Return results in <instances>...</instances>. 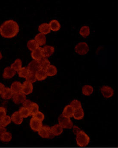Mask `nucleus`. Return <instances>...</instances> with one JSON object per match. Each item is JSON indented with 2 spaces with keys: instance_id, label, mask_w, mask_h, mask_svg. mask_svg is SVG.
I'll use <instances>...</instances> for the list:
<instances>
[{
  "instance_id": "f257e3e1",
  "label": "nucleus",
  "mask_w": 118,
  "mask_h": 148,
  "mask_svg": "<svg viewBox=\"0 0 118 148\" xmlns=\"http://www.w3.org/2000/svg\"><path fill=\"white\" fill-rule=\"evenodd\" d=\"M17 22L12 19L6 20L0 26V34L4 38H11L15 37L19 32Z\"/></svg>"
},
{
  "instance_id": "f03ea898",
  "label": "nucleus",
  "mask_w": 118,
  "mask_h": 148,
  "mask_svg": "<svg viewBox=\"0 0 118 148\" xmlns=\"http://www.w3.org/2000/svg\"><path fill=\"white\" fill-rule=\"evenodd\" d=\"M76 136V143L79 147H86L89 143L90 140L89 136L83 130H81Z\"/></svg>"
},
{
  "instance_id": "7ed1b4c3",
  "label": "nucleus",
  "mask_w": 118,
  "mask_h": 148,
  "mask_svg": "<svg viewBox=\"0 0 118 148\" xmlns=\"http://www.w3.org/2000/svg\"><path fill=\"white\" fill-rule=\"evenodd\" d=\"M59 125L63 128L71 129L74 126L73 123L70 118L64 117L62 114L58 119Z\"/></svg>"
},
{
  "instance_id": "20e7f679",
  "label": "nucleus",
  "mask_w": 118,
  "mask_h": 148,
  "mask_svg": "<svg viewBox=\"0 0 118 148\" xmlns=\"http://www.w3.org/2000/svg\"><path fill=\"white\" fill-rule=\"evenodd\" d=\"M75 50L76 53L79 55H84L88 53L89 48L86 42H80L76 46Z\"/></svg>"
},
{
  "instance_id": "39448f33",
  "label": "nucleus",
  "mask_w": 118,
  "mask_h": 148,
  "mask_svg": "<svg viewBox=\"0 0 118 148\" xmlns=\"http://www.w3.org/2000/svg\"><path fill=\"white\" fill-rule=\"evenodd\" d=\"M38 133L43 138H52L54 136L51 134L50 127L47 126H43L38 131Z\"/></svg>"
},
{
  "instance_id": "423d86ee",
  "label": "nucleus",
  "mask_w": 118,
  "mask_h": 148,
  "mask_svg": "<svg viewBox=\"0 0 118 148\" xmlns=\"http://www.w3.org/2000/svg\"><path fill=\"white\" fill-rule=\"evenodd\" d=\"M33 86L31 83L28 81H25L22 84V93L25 95H29L33 91Z\"/></svg>"
},
{
  "instance_id": "0eeeda50",
  "label": "nucleus",
  "mask_w": 118,
  "mask_h": 148,
  "mask_svg": "<svg viewBox=\"0 0 118 148\" xmlns=\"http://www.w3.org/2000/svg\"><path fill=\"white\" fill-rule=\"evenodd\" d=\"M27 68L29 71L30 73L33 74L36 73L38 70L41 69L39 61H37L34 60L31 61L29 63Z\"/></svg>"
},
{
  "instance_id": "6e6552de",
  "label": "nucleus",
  "mask_w": 118,
  "mask_h": 148,
  "mask_svg": "<svg viewBox=\"0 0 118 148\" xmlns=\"http://www.w3.org/2000/svg\"><path fill=\"white\" fill-rule=\"evenodd\" d=\"M101 90L103 97L106 98L111 97L114 94V90L109 86H103L101 87Z\"/></svg>"
},
{
  "instance_id": "1a4fd4ad",
  "label": "nucleus",
  "mask_w": 118,
  "mask_h": 148,
  "mask_svg": "<svg viewBox=\"0 0 118 148\" xmlns=\"http://www.w3.org/2000/svg\"><path fill=\"white\" fill-rule=\"evenodd\" d=\"M31 57L34 60L39 61L41 59L44 58L43 50L42 48L38 47L36 49L32 51L31 53Z\"/></svg>"
},
{
  "instance_id": "9d476101",
  "label": "nucleus",
  "mask_w": 118,
  "mask_h": 148,
  "mask_svg": "<svg viewBox=\"0 0 118 148\" xmlns=\"http://www.w3.org/2000/svg\"><path fill=\"white\" fill-rule=\"evenodd\" d=\"M31 128L35 132H38L43 126V124L41 121L32 118L30 122Z\"/></svg>"
},
{
  "instance_id": "9b49d317",
  "label": "nucleus",
  "mask_w": 118,
  "mask_h": 148,
  "mask_svg": "<svg viewBox=\"0 0 118 148\" xmlns=\"http://www.w3.org/2000/svg\"><path fill=\"white\" fill-rule=\"evenodd\" d=\"M13 100L16 104L23 103L26 99V97L22 92L14 94L13 97Z\"/></svg>"
},
{
  "instance_id": "f8f14e48",
  "label": "nucleus",
  "mask_w": 118,
  "mask_h": 148,
  "mask_svg": "<svg viewBox=\"0 0 118 148\" xmlns=\"http://www.w3.org/2000/svg\"><path fill=\"white\" fill-rule=\"evenodd\" d=\"M16 74V72L11 68V67L5 68L3 71V77L5 79H10L12 78Z\"/></svg>"
},
{
  "instance_id": "ddd939ff",
  "label": "nucleus",
  "mask_w": 118,
  "mask_h": 148,
  "mask_svg": "<svg viewBox=\"0 0 118 148\" xmlns=\"http://www.w3.org/2000/svg\"><path fill=\"white\" fill-rule=\"evenodd\" d=\"M44 57L48 58L53 55L55 51L54 47L52 46L46 45L42 48Z\"/></svg>"
},
{
  "instance_id": "4468645a",
  "label": "nucleus",
  "mask_w": 118,
  "mask_h": 148,
  "mask_svg": "<svg viewBox=\"0 0 118 148\" xmlns=\"http://www.w3.org/2000/svg\"><path fill=\"white\" fill-rule=\"evenodd\" d=\"M63 129V128L59 124H57L50 127L51 134L53 136H58L62 134Z\"/></svg>"
},
{
  "instance_id": "2eb2a0df",
  "label": "nucleus",
  "mask_w": 118,
  "mask_h": 148,
  "mask_svg": "<svg viewBox=\"0 0 118 148\" xmlns=\"http://www.w3.org/2000/svg\"><path fill=\"white\" fill-rule=\"evenodd\" d=\"M11 119L13 122L16 125H20L23 123V118L19 114L18 111L14 112L11 116Z\"/></svg>"
},
{
  "instance_id": "dca6fc26",
  "label": "nucleus",
  "mask_w": 118,
  "mask_h": 148,
  "mask_svg": "<svg viewBox=\"0 0 118 148\" xmlns=\"http://www.w3.org/2000/svg\"><path fill=\"white\" fill-rule=\"evenodd\" d=\"M34 40L39 46H43L46 43V39L45 35L42 33H39L35 36Z\"/></svg>"
},
{
  "instance_id": "f3484780",
  "label": "nucleus",
  "mask_w": 118,
  "mask_h": 148,
  "mask_svg": "<svg viewBox=\"0 0 118 148\" xmlns=\"http://www.w3.org/2000/svg\"><path fill=\"white\" fill-rule=\"evenodd\" d=\"M38 30L40 33L44 35H46L50 33L51 32L50 25L47 23H44L40 25L38 27Z\"/></svg>"
},
{
  "instance_id": "a211bd4d",
  "label": "nucleus",
  "mask_w": 118,
  "mask_h": 148,
  "mask_svg": "<svg viewBox=\"0 0 118 148\" xmlns=\"http://www.w3.org/2000/svg\"><path fill=\"white\" fill-rule=\"evenodd\" d=\"M22 84L19 82H15L12 84L10 87L14 94L19 93L22 91Z\"/></svg>"
},
{
  "instance_id": "6ab92c4d",
  "label": "nucleus",
  "mask_w": 118,
  "mask_h": 148,
  "mask_svg": "<svg viewBox=\"0 0 118 148\" xmlns=\"http://www.w3.org/2000/svg\"><path fill=\"white\" fill-rule=\"evenodd\" d=\"M74 110L70 106V105H68L64 108V110L62 112V115L64 117L68 118H71L73 117Z\"/></svg>"
},
{
  "instance_id": "aec40b11",
  "label": "nucleus",
  "mask_w": 118,
  "mask_h": 148,
  "mask_svg": "<svg viewBox=\"0 0 118 148\" xmlns=\"http://www.w3.org/2000/svg\"><path fill=\"white\" fill-rule=\"evenodd\" d=\"M1 95V97L3 99L8 100V99H10L11 98L13 97L14 93L11 90V89L9 88H6L3 92Z\"/></svg>"
},
{
  "instance_id": "412c9836",
  "label": "nucleus",
  "mask_w": 118,
  "mask_h": 148,
  "mask_svg": "<svg viewBox=\"0 0 118 148\" xmlns=\"http://www.w3.org/2000/svg\"><path fill=\"white\" fill-rule=\"evenodd\" d=\"M49 25L51 30L54 32L58 31L61 28L59 22L56 19H53L51 20L49 23Z\"/></svg>"
},
{
  "instance_id": "4be33fe9",
  "label": "nucleus",
  "mask_w": 118,
  "mask_h": 148,
  "mask_svg": "<svg viewBox=\"0 0 118 148\" xmlns=\"http://www.w3.org/2000/svg\"><path fill=\"white\" fill-rule=\"evenodd\" d=\"M36 79L39 81H43L46 79L47 75L45 70L40 69L35 74Z\"/></svg>"
},
{
  "instance_id": "5701e85b",
  "label": "nucleus",
  "mask_w": 118,
  "mask_h": 148,
  "mask_svg": "<svg viewBox=\"0 0 118 148\" xmlns=\"http://www.w3.org/2000/svg\"><path fill=\"white\" fill-rule=\"evenodd\" d=\"M84 116V112L83 109L82 108H79L74 111L73 116L74 118L76 120L83 119Z\"/></svg>"
},
{
  "instance_id": "b1692460",
  "label": "nucleus",
  "mask_w": 118,
  "mask_h": 148,
  "mask_svg": "<svg viewBox=\"0 0 118 148\" xmlns=\"http://www.w3.org/2000/svg\"><path fill=\"white\" fill-rule=\"evenodd\" d=\"M41 69L45 70L50 65V62L47 58L44 57L39 61Z\"/></svg>"
},
{
  "instance_id": "393cba45",
  "label": "nucleus",
  "mask_w": 118,
  "mask_h": 148,
  "mask_svg": "<svg viewBox=\"0 0 118 148\" xmlns=\"http://www.w3.org/2000/svg\"><path fill=\"white\" fill-rule=\"evenodd\" d=\"M12 139V134L7 131L0 136V140L3 142H9Z\"/></svg>"
},
{
  "instance_id": "a878e982",
  "label": "nucleus",
  "mask_w": 118,
  "mask_h": 148,
  "mask_svg": "<svg viewBox=\"0 0 118 148\" xmlns=\"http://www.w3.org/2000/svg\"><path fill=\"white\" fill-rule=\"evenodd\" d=\"M18 112H19V114L23 118H26L29 116L31 115L30 110L29 108L24 107H21L19 109Z\"/></svg>"
},
{
  "instance_id": "bb28decb",
  "label": "nucleus",
  "mask_w": 118,
  "mask_h": 148,
  "mask_svg": "<svg viewBox=\"0 0 118 148\" xmlns=\"http://www.w3.org/2000/svg\"><path fill=\"white\" fill-rule=\"evenodd\" d=\"M46 75L48 76H53L57 73V69L56 67L53 65H50L45 70Z\"/></svg>"
},
{
  "instance_id": "cd10ccee",
  "label": "nucleus",
  "mask_w": 118,
  "mask_h": 148,
  "mask_svg": "<svg viewBox=\"0 0 118 148\" xmlns=\"http://www.w3.org/2000/svg\"><path fill=\"white\" fill-rule=\"evenodd\" d=\"M11 67L16 72H18L22 68V61L20 59H17L11 65Z\"/></svg>"
},
{
  "instance_id": "c85d7f7f",
  "label": "nucleus",
  "mask_w": 118,
  "mask_h": 148,
  "mask_svg": "<svg viewBox=\"0 0 118 148\" xmlns=\"http://www.w3.org/2000/svg\"><path fill=\"white\" fill-rule=\"evenodd\" d=\"M94 89L91 85H85L82 88V92L85 96H90L93 93Z\"/></svg>"
},
{
  "instance_id": "c756f323",
  "label": "nucleus",
  "mask_w": 118,
  "mask_h": 148,
  "mask_svg": "<svg viewBox=\"0 0 118 148\" xmlns=\"http://www.w3.org/2000/svg\"><path fill=\"white\" fill-rule=\"evenodd\" d=\"M27 45L29 50L31 51H33L36 48L39 47L38 44L34 39H31L29 40L27 43Z\"/></svg>"
},
{
  "instance_id": "7c9ffc66",
  "label": "nucleus",
  "mask_w": 118,
  "mask_h": 148,
  "mask_svg": "<svg viewBox=\"0 0 118 148\" xmlns=\"http://www.w3.org/2000/svg\"><path fill=\"white\" fill-rule=\"evenodd\" d=\"M12 121L11 118L9 115H6L0 120V125L3 127H5L8 125L10 124Z\"/></svg>"
},
{
  "instance_id": "2f4dec72",
  "label": "nucleus",
  "mask_w": 118,
  "mask_h": 148,
  "mask_svg": "<svg viewBox=\"0 0 118 148\" xmlns=\"http://www.w3.org/2000/svg\"><path fill=\"white\" fill-rule=\"evenodd\" d=\"M30 73L28 69V68L26 67H22L18 71V75L19 77H24V78H26Z\"/></svg>"
},
{
  "instance_id": "473e14b6",
  "label": "nucleus",
  "mask_w": 118,
  "mask_h": 148,
  "mask_svg": "<svg viewBox=\"0 0 118 148\" xmlns=\"http://www.w3.org/2000/svg\"><path fill=\"white\" fill-rule=\"evenodd\" d=\"M80 34L84 38H86L90 34V28L87 25H84L81 28L80 31Z\"/></svg>"
},
{
  "instance_id": "72a5a7b5",
  "label": "nucleus",
  "mask_w": 118,
  "mask_h": 148,
  "mask_svg": "<svg viewBox=\"0 0 118 148\" xmlns=\"http://www.w3.org/2000/svg\"><path fill=\"white\" fill-rule=\"evenodd\" d=\"M70 105L73 108L74 110H77L79 108H82L81 103L77 99H74L70 103Z\"/></svg>"
},
{
  "instance_id": "f704fd0d",
  "label": "nucleus",
  "mask_w": 118,
  "mask_h": 148,
  "mask_svg": "<svg viewBox=\"0 0 118 148\" xmlns=\"http://www.w3.org/2000/svg\"><path fill=\"white\" fill-rule=\"evenodd\" d=\"M29 109L31 112V115L32 116L39 112L38 105L36 103L33 102Z\"/></svg>"
},
{
  "instance_id": "c9c22d12",
  "label": "nucleus",
  "mask_w": 118,
  "mask_h": 148,
  "mask_svg": "<svg viewBox=\"0 0 118 148\" xmlns=\"http://www.w3.org/2000/svg\"><path fill=\"white\" fill-rule=\"evenodd\" d=\"M32 118L42 122L44 119L45 116L43 113L39 111L37 113L35 114L34 115H32Z\"/></svg>"
},
{
  "instance_id": "e433bc0d",
  "label": "nucleus",
  "mask_w": 118,
  "mask_h": 148,
  "mask_svg": "<svg viewBox=\"0 0 118 148\" xmlns=\"http://www.w3.org/2000/svg\"><path fill=\"white\" fill-rule=\"evenodd\" d=\"M25 78H26V81H28L32 84L35 82L37 80L35 74L31 73H30L28 76Z\"/></svg>"
},
{
  "instance_id": "4c0bfd02",
  "label": "nucleus",
  "mask_w": 118,
  "mask_h": 148,
  "mask_svg": "<svg viewBox=\"0 0 118 148\" xmlns=\"http://www.w3.org/2000/svg\"><path fill=\"white\" fill-rule=\"evenodd\" d=\"M33 102H31L29 99H26L23 103V107H25V108H30L31 104Z\"/></svg>"
},
{
  "instance_id": "58836bf2",
  "label": "nucleus",
  "mask_w": 118,
  "mask_h": 148,
  "mask_svg": "<svg viewBox=\"0 0 118 148\" xmlns=\"http://www.w3.org/2000/svg\"><path fill=\"white\" fill-rule=\"evenodd\" d=\"M7 112L6 110L3 107H0V120L6 116Z\"/></svg>"
},
{
  "instance_id": "ea45409f",
  "label": "nucleus",
  "mask_w": 118,
  "mask_h": 148,
  "mask_svg": "<svg viewBox=\"0 0 118 148\" xmlns=\"http://www.w3.org/2000/svg\"><path fill=\"white\" fill-rule=\"evenodd\" d=\"M81 130L78 127L76 126H74L73 127V132H74V134H75L76 135L78 134L81 131Z\"/></svg>"
},
{
  "instance_id": "a19ab883",
  "label": "nucleus",
  "mask_w": 118,
  "mask_h": 148,
  "mask_svg": "<svg viewBox=\"0 0 118 148\" xmlns=\"http://www.w3.org/2000/svg\"><path fill=\"white\" fill-rule=\"evenodd\" d=\"M5 87L4 84L1 83H0V94H1L4 91L5 89Z\"/></svg>"
},
{
  "instance_id": "79ce46f5",
  "label": "nucleus",
  "mask_w": 118,
  "mask_h": 148,
  "mask_svg": "<svg viewBox=\"0 0 118 148\" xmlns=\"http://www.w3.org/2000/svg\"><path fill=\"white\" fill-rule=\"evenodd\" d=\"M7 131V129L5 127H3L1 125H0V136L2 134L4 133V132Z\"/></svg>"
},
{
  "instance_id": "37998d69",
  "label": "nucleus",
  "mask_w": 118,
  "mask_h": 148,
  "mask_svg": "<svg viewBox=\"0 0 118 148\" xmlns=\"http://www.w3.org/2000/svg\"><path fill=\"white\" fill-rule=\"evenodd\" d=\"M2 58V55L0 51V60Z\"/></svg>"
}]
</instances>
